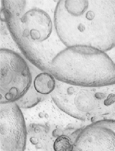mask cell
Here are the masks:
<instances>
[{
	"label": "cell",
	"mask_w": 115,
	"mask_h": 151,
	"mask_svg": "<svg viewBox=\"0 0 115 151\" xmlns=\"http://www.w3.org/2000/svg\"><path fill=\"white\" fill-rule=\"evenodd\" d=\"M1 16L26 58L56 80L115 85V0H2Z\"/></svg>",
	"instance_id": "6da1fadb"
},
{
	"label": "cell",
	"mask_w": 115,
	"mask_h": 151,
	"mask_svg": "<svg viewBox=\"0 0 115 151\" xmlns=\"http://www.w3.org/2000/svg\"><path fill=\"white\" fill-rule=\"evenodd\" d=\"M50 97L69 116L93 123L115 117V85L90 87L56 80Z\"/></svg>",
	"instance_id": "7a4b0ae2"
},
{
	"label": "cell",
	"mask_w": 115,
	"mask_h": 151,
	"mask_svg": "<svg viewBox=\"0 0 115 151\" xmlns=\"http://www.w3.org/2000/svg\"><path fill=\"white\" fill-rule=\"evenodd\" d=\"M1 104L15 103L29 89L32 76L29 61L22 53L1 49Z\"/></svg>",
	"instance_id": "3957f363"
},
{
	"label": "cell",
	"mask_w": 115,
	"mask_h": 151,
	"mask_svg": "<svg viewBox=\"0 0 115 151\" xmlns=\"http://www.w3.org/2000/svg\"><path fill=\"white\" fill-rule=\"evenodd\" d=\"M27 134L22 109L16 103L1 104V151H24Z\"/></svg>",
	"instance_id": "277c9868"
},
{
	"label": "cell",
	"mask_w": 115,
	"mask_h": 151,
	"mask_svg": "<svg viewBox=\"0 0 115 151\" xmlns=\"http://www.w3.org/2000/svg\"><path fill=\"white\" fill-rule=\"evenodd\" d=\"M73 151H115V119L91 123L82 128L75 137Z\"/></svg>",
	"instance_id": "5b68a950"
},
{
	"label": "cell",
	"mask_w": 115,
	"mask_h": 151,
	"mask_svg": "<svg viewBox=\"0 0 115 151\" xmlns=\"http://www.w3.org/2000/svg\"><path fill=\"white\" fill-rule=\"evenodd\" d=\"M32 72L31 86L25 95L16 102L22 110L32 108L50 97L56 86V79L29 62Z\"/></svg>",
	"instance_id": "8992f818"
},
{
	"label": "cell",
	"mask_w": 115,
	"mask_h": 151,
	"mask_svg": "<svg viewBox=\"0 0 115 151\" xmlns=\"http://www.w3.org/2000/svg\"><path fill=\"white\" fill-rule=\"evenodd\" d=\"M1 49L22 53L12 37L7 23L2 16H1Z\"/></svg>",
	"instance_id": "52a82bcc"
},
{
	"label": "cell",
	"mask_w": 115,
	"mask_h": 151,
	"mask_svg": "<svg viewBox=\"0 0 115 151\" xmlns=\"http://www.w3.org/2000/svg\"><path fill=\"white\" fill-rule=\"evenodd\" d=\"M53 149L55 151H73L74 142L68 134H62L55 139Z\"/></svg>",
	"instance_id": "ba28073f"
}]
</instances>
